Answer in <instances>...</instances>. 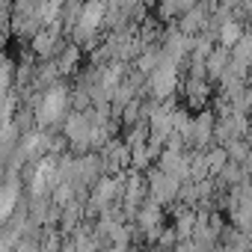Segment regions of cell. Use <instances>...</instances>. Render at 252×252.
Wrapping results in <instances>:
<instances>
[{"mask_svg":"<svg viewBox=\"0 0 252 252\" xmlns=\"http://www.w3.org/2000/svg\"><path fill=\"white\" fill-rule=\"evenodd\" d=\"M63 107H65V89L54 86V89H48V95L42 98V107H39V119L51 125L54 119H60Z\"/></svg>","mask_w":252,"mask_h":252,"instance_id":"6da1fadb","label":"cell"},{"mask_svg":"<svg viewBox=\"0 0 252 252\" xmlns=\"http://www.w3.org/2000/svg\"><path fill=\"white\" fill-rule=\"evenodd\" d=\"M101 18H104V3L101 0H89V3L83 6V12H80V27H77V33L80 36H92L95 33V27L101 24Z\"/></svg>","mask_w":252,"mask_h":252,"instance_id":"7a4b0ae2","label":"cell"},{"mask_svg":"<svg viewBox=\"0 0 252 252\" xmlns=\"http://www.w3.org/2000/svg\"><path fill=\"white\" fill-rule=\"evenodd\" d=\"M172 80H175L172 63H169V65H160L158 74H155V92H158V95H166V92L172 89Z\"/></svg>","mask_w":252,"mask_h":252,"instance_id":"3957f363","label":"cell"},{"mask_svg":"<svg viewBox=\"0 0 252 252\" xmlns=\"http://www.w3.org/2000/svg\"><path fill=\"white\" fill-rule=\"evenodd\" d=\"M68 137H74V140H83L86 137V119L83 116H74L68 122Z\"/></svg>","mask_w":252,"mask_h":252,"instance_id":"277c9868","label":"cell"},{"mask_svg":"<svg viewBox=\"0 0 252 252\" xmlns=\"http://www.w3.org/2000/svg\"><path fill=\"white\" fill-rule=\"evenodd\" d=\"M237 39H240V27H237V24H225V27H222V42H225V45H234Z\"/></svg>","mask_w":252,"mask_h":252,"instance_id":"5b68a950","label":"cell"},{"mask_svg":"<svg viewBox=\"0 0 252 252\" xmlns=\"http://www.w3.org/2000/svg\"><path fill=\"white\" fill-rule=\"evenodd\" d=\"M51 45H54V36H45V33H42V36L36 39V48H39V54H48V51H51Z\"/></svg>","mask_w":252,"mask_h":252,"instance_id":"8992f818","label":"cell"}]
</instances>
